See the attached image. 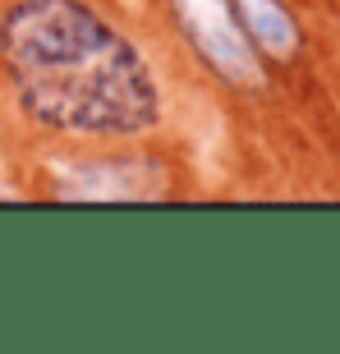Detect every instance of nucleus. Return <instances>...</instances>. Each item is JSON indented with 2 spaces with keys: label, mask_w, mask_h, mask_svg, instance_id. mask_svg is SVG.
<instances>
[{
  "label": "nucleus",
  "mask_w": 340,
  "mask_h": 354,
  "mask_svg": "<svg viewBox=\"0 0 340 354\" xmlns=\"http://www.w3.org/2000/svg\"><path fill=\"white\" fill-rule=\"evenodd\" d=\"M0 65L41 129L143 133L161 115L138 46L79 0H19L0 19Z\"/></svg>",
  "instance_id": "nucleus-1"
},
{
  "label": "nucleus",
  "mask_w": 340,
  "mask_h": 354,
  "mask_svg": "<svg viewBox=\"0 0 340 354\" xmlns=\"http://www.w3.org/2000/svg\"><path fill=\"white\" fill-rule=\"evenodd\" d=\"M180 19V32L189 37L211 74H221L235 88H258L262 83V60L253 51L249 32L239 28V14L230 0H170Z\"/></svg>",
  "instance_id": "nucleus-2"
},
{
  "label": "nucleus",
  "mask_w": 340,
  "mask_h": 354,
  "mask_svg": "<svg viewBox=\"0 0 340 354\" xmlns=\"http://www.w3.org/2000/svg\"><path fill=\"white\" fill-rule=\"evenodd\" d=\"M157 166L147 161H97V166H79L60 184L65 198H147L157 194Z\"/></svg>",
  "instance_id": "nucleus-3"
},
{
  "label": "nucleus",
  "mask_w": 340,
  "mask_h": 354,
  "mask_svg": "<svg viewBox=\"0 0 340 354\" xmlns=\"http://www.w3.org/2000/svg\"><path fill=\"white\" fill-rule=\"evenodd\" d=\"M239 14V28L249 32L253 51L272 55V60H290L299 51V24L290 19L281 0H230Z\"/></svg>",
  "instance_id": "nucleus-4"
}]
</instances>
